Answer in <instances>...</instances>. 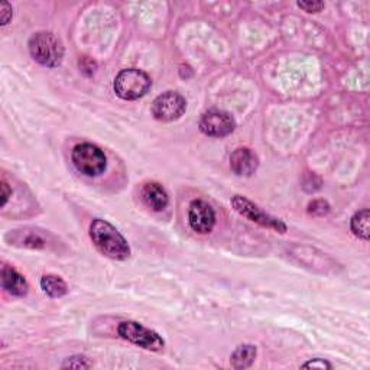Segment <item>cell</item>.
I'll use <instances>...</instances> for the list:
<instances>
[{
  "label": "cell",
  "mask_w": 370,
  "mask_h": 370,
  "mask_svg": "<svg viewBox=\"0 0 370 370\" xmlns=\"http://www.w3.org/2000/svg\"><path fill=\"white\" fill-rule=\"evenodd\" d=\"M90 239L100 253L113 260H126L130 246L122 233L109 222L94 219L90 225Z\"/></svg>",
  "instance_id": "1"
},
{
  "label": "cell",
  "mask_w": 370,
  "mask_h": 370,
  "mask_svg": "<svg viewBox=\"0 0 370 370\" xmlns=\"http://www.w3.org/2000/svg\"><path fill=\"white\" fill-rule=\"evenodd\" d=\"M31 57L46 68H57L64 58V45L52 32H36L29 39Z\"/></svg>",
  "instance_id": "2"
},
{
  "label": "cell",
  "mask_w": 370,
  "mask_h": 370,
  "mask_svg": "<svg viewBox=\"0 0 370 370\" xmlns=\"http://www.w3.org/2000/svg\"><path fill=\"white\" fill-rule=\"evenodd\" d=\"M150 86H152L150 77L139 68L122 70L115 77V83H113L115 93L122 100H128V101L139 100L143 96H146L148 91L150 90Z\"/></svg>",
  "instance_id": "3"
},
{
  "label": "cell",
  "mask_w": 370,
  "mask_h": 370,
  "mask_svg": "<svg viewBox=\"0 0 370 370\" xmlns=\"http://www.w3.org/2000/svg\"><path fill=\"white\" fill-rule=\"evenodd\" d=\"M71 160L76 170L90 178L101 175L108 168V158L98 146L93 143H80L74 146Z\"/></svg>",
  "instance_id": "4"
},
{
  "label": "cell",
  "mask_w": 370,
  "mask_h": 370,
  "mask_svg": "<svg viewBox=\"0 0 370 370\" xmlns=\"http://www.w3.org/2000/svg\"><path fill=\"white\" fill-rule=\"evenodd\" d=\"M118 334L123 340L149 351H163L165 347V341L160 334L138 322H122L118 327Z\"/></svg>",
  "instance_id": "5"
},
{
  "label": "cell",
  "mask_w": 370,
  "mask_h": 370,
  "mask_svg": "<svg viewBox=\"0 0 370 370\" xmlns=\"http://www.w3.org/2000/svg\"><path fill=\"white\" fill-rule=\"evenodd\" d=\"M233 208L237 211V213L243 217H246L247 220L262 226L267 229H272L278 233H287L288 226L281 220L277 219L274 216H271L267 211H263L259 205H256L255 202H252L249 198L243 197V195H233L230 200Z\"/></svg>",
  "instance_id": "6"
},
{
  "label": "cell",
  "mask_w": 370,
  "mask_h": 370,
  "mask_svg": "<svg viewBox=\"0 0 370 370\" xmlns=\"http://www.w3.org/2000/svg\"><path fill=\"white\" fill-rule=\"evenodd\" d=\"M152 116L164 123H171L183 118L187 111V100L177 91H165L152 103Z\"/></svg>",
  "instance_id": "7"
},
{
  "label": "cell",
  "mask_w": 370,
  "mask_h": 370,
  "mask_svg": "<svg viewBox=\"0 0 370 370\" xmlns=\"http://www.w3.org/2000/svg\"><path fill=\"white\" fill-rule=\"evenodd\" d=\"M200 130L210 138H226L236 129L235 118L225 111H207L200 119Z\"/></svg>",
  "instance_id": "8"
},
{
  "label": "cell",
  "mask_w": 370,
  "mask_h": 370,
  "mask_svg": "<svg viewBox=\"0 0 370 370\" xmlns=\"http://www.w3.org/2000/svg\"><path fill=\"white\" fill-rule=\"evenodd\" d=\"M188 223L195 233L208 235L216 226V213L204 200H194L188 210Z\"/></svg>",
  "instance_id": "9"
},
{
  "label": "cell",
  "mask_w": 370,
  "mask_h": 370,
  "mask_svg": "<svg viewBox=\"0 0 370 370\" xmlns=\"http://www.w3.org/2000/svg\"><path fill=\"white\" fill-rule=\"evenodd\" d=\"M259 167L257 155L249 148H237L230 155V168L239 177H252Z\"/></svg>",
  "instance_id": "10"
},
{
  "label": "cell",
  "mask_w": 370,
  "mask_h": 370,
  "mask_svg": "<svg viewBox=\"0 0 370 370\" xmlns=\"http://www.w3.org/2000/svg\"><path fill=\"white\" fill-rule=\"evenodd\" d=\"M0 281H2V288L14 297H25L29 291V284L25 279V277L12 267H2V271H0Z\"/></svg>",
  "instance_id": "11"
},
{
  "label": "cell",
  "mask_w": 370,
  "mask_h": 370,
  "mask_svg": "<svg viewBox=\"0 0 370 370\" xmlns=\"http://www.w3.org/2000/svg\"><path fill=\"white\" fill-rule=\"evenodd\" d=\"M142 198L145 204L153 211H163L170 202L165 188L158 183H146L142 187Z\"/></svg>",
  "instance_id": "12"
},
{
  "label": "cell",
  "mask_w": 370,
  "mask_h": 370,
  "mask_svg": "<svg viewBox=\"0 0 370 370\" xmlns=\"http://www.w3.org/2000/svg\"><path fill=\"white\" fill-rule=\"evenodd\" d=\"M12 240L11 245L26 249H45L48 245V239L35 229H21L14 230L11 233Z\"/></svg>",
  "instance_id": "13"
},
{
  "label": "cell",
  "mask_w": 370,
  "mask_h": 370,
  "mask_svg": "<svg viewBox=\"0 0 370 370\" xmlns=\"http://www.w3.org/2000/svg\"><path fill=\"white\" fill-rule=\"evenodd\" d=\"M257 349L253 344H240L230 356V364L233 369H247L255 363Z\"/></svg>",
  "instance_id": "14"
},
{
  "label": "cell",
  "mask_w": 370,
  "mask_h": 370,
  "mask_svg": "<svg viewBox=\"0 0 370 370\" xmlns=\"http://www.w3.org/2000/svg\"><path fill=\"white\" fill-rule=\"evenodd\" d=\"M41 288L49 298H61L67 295L68 287L61 277L57 275H43L41 278Z\"/></svg>",
  "instance_id": "15"
},
{
  "label": "cell",
  "mask_w": 370,
  "mask_h": 370,
  "mask_svg": "<svg viewBox=\"0 0 370 370\" xmlns=\"http://www.w3.org/2000/svg\"><path fill=\"white\" fill-rule=\"evenodd\" d=\"M350 229L353 235L364 242L369 240L370 236V211L367 208L357 211V213L351 217Z\"/></svg>",
  "instance_id": "16"
},
{
  "label": "cell",
  "mask_w": 370,
  "mask_h": 370,
  "mask_svg": "<svg viewBox=\"0 0 370 370\" xmlns=\"http://www.w3.org/2000/svg\"><path fill=\"white\" fill-rule=\"evenodd\" d=\"M308 213L317 217H322L330 213V204L326 200H312L308 204Z\"/></svg>",
  "instance_id": "17"
},
{
  "label": "cell",
  "mask_w": 370,
  "mask_h": 370,
  "mask_svg": "<svg viewBox=\"0 0 370 370\" xmlns=\"http://www.w3.org/2000/svg\"><path fill=\"white\" fill-rule=\"evenodd\" d=\"M93 366L91 361H88L87 357L84 356H73V357H68L64 364H63V369H90Z\"/></svg>",
  "instance_id": "18"
},
{
  "label": "cell",
  "mask_w": 370,
  "mask_h": 370,
  "mask_svg": "<svg viewBox=\"0 0 370 370\" xmlns=\"http://www.w3.org/2000/svg\"><path fill=\"white\" fill-rule=\"evenodd\" d=\"M298 8L308 14H319L326 8V5L324 2H298Z\"/></svg>",
  "instance_id": "19"
},
{
  "label": "cell",
  "mask_w": 370,
  "mask_h": 370,
  "mask_svg": "<svg viewBox=\"0 0 370 370\" xmlns=\"http://www.w3.org/2000/svg\"><path fill=\"white\" fill-rule=\"evenodd\" d=\"M301 367H302V369H322V370H324V369H333V364L329 363V361L324 360V359H319V357H317V359H312V360L304 363Z\"/></svg>",
  "instance_id": "20"
},
{
  "label": "cell",
  "mask_w": 370,
  "mask_h": 370,
  "mask_svg": "<svg viewBox=\"0 0 370 370\" xmlns=\"http://www.w3.org/2000/svg\"><path fill=\"white\" fill-rule=\"evenodd\" d=\"M14 16V9L8 2H2L0 5V21H2V25H8L12 21Z\"/></svg>",
  "instance_id": "21"
},
{
  "label": "cell",
  "mask_w": 370,
  "mask_h": 370,
  "mask_svg": "<svg viewBox=\"0 0 370 370\" xmlns=\"http://www.w3.org/2000/svg\"><path fill=\"white\" fill-rule=\"evenodd\" d=\"M11 195H12V190H9L8 183L2 181V207L6 205V202H8V200H9Z\"/></svg>",
  "instance_id": "22"
}]
</instances>
